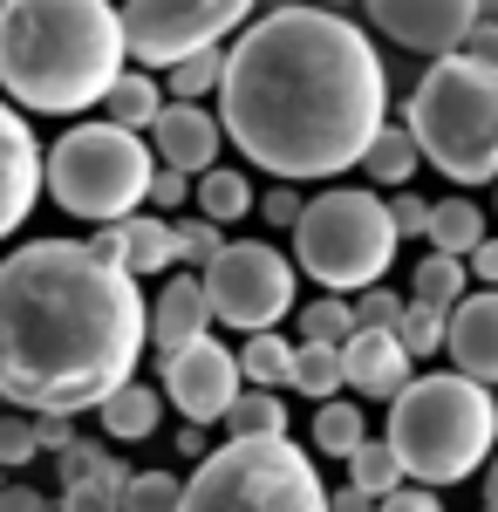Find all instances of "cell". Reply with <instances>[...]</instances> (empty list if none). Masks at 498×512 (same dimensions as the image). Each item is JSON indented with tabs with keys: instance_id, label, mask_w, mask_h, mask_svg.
<instances>
[{
	"instance_id": "obj_35",
	"label": "cell",
	"mask_w": 498,
	"mask_h": 512,
	"mask_svg": "<svg viewBox=\"0 0 498 512\" xmlns=\"http://www.w3.org/2000/svg\"><path fill=\"white\" fill-rule=\"evenodd\" d=\"M171 233H178V260L198 267V274H205V267H212V253L226 246V233H219V226H205V219H171Z\"/></svg>"
},
{
	"instance_id": "obj_19",
	"label": "cell",
	"mask_w": 498,
	"mask_h": 512,
	"mask_svg": "<svg viewBox=\"0 0 498 512\" xmlns=\"http://www.w3.org/2000/svg\"><path fill=\"white\" fill-rule=\"evenodd\" d=\"M355 171H369V185H383V192H410V178L423 171V151H417V137H410L403 123H383V130L369 137V151H362Z\"/></svg>"
},
{
	"instance_id": "obj_8",
	"label": "cell",
	"mask_w": 498,
	"mask_h": 512,
	"mask_svg": "<svg viewBox=\"0 0 498 512\" xmlns=\"http://www.w3.org/2000/svg\"><path fill=\"white\" fill-rule=\"evenodd\" d=\"M294 260L307 280H321L335 301L369 294L396 260V226L376 192H321L307 198L301 226H294Z\"/></svg>"
},
{
	"instance_id": "obj_4",
	"label": "cell",
	"mask_w": 498,
	"mask_h": 512,
	"mask_svg": "<svg viewBox=\"0 0 498 512\" xmlns=\"http://www.w3.org/2000/svg\"><path fill=\"white\" fill-rule=\"evenodd\" d=\"M389 451L410 485L437 492L458 478L485 472L498 444V403L485 383H471L458 369L444 376H410V390L389 403Z\"/></svg>"
},
{
	"instance_id": "obj_37",
	"label": "cell",
	"mask_w": 498,
	"mask_h": 512,
	"mask_svg": "<svg viewBox=\"0 0 498 512\" xmlns=\"http://www.w3.org/2000/svg\"><path fill=\"white\" fill-rule=\"evenodd\" d=\"M28 458H41L35 451V417H0V472H14V465H28Z\"/></svg>"
},
{
	"instance_id": "obj_23",
	"label": "cell",
	"mask_w": 498,
	"mask_h": 512,
	"mask_svg": "<svg viewBox=\"0 0 498 512\" xmlns=\"http://www.w3.org/2000/svg\"><path fill=\"white\" fill-rule=\"evenodd\" d=\"M103 110H110L116 130H130V137H137V130H151L157 110H164V82H157L151 69H123L116 89L103 96Z\"/></svg>"
},
{
	"instance_id": "obj_33",
	"label": "cell",
	"mask_w": 498,
	"mask_h": 512,
	"mask_svg": "<svg viewBox=\"0 0 498 512\" xmlns=\"http://www.w3.org/2000/svg\"><path fill=\"white\" fill-rule=\"evenodd\" d=\"M178 499H185L178 472H130L123 485V512H178Z\"/></svg>"
},
{
	"instance_id": "obj_16",
	"label": "cell",
	"mask_w": 498,
	"mask_h": 512,
	"mask_svg": "<svg viewBox=\"0 0 498 512\" xmlns=\"http://www.w3.org/2000/svg\"><path fill=\"white\" fill-rule=\"evenodd\" d=\"M123 485L130 472L110 458V444H69L62 451V499L55 512H123Z\"/></svg>"
},
{
	"instance_id": "obj_27",
	"label": "cell",
	"mask_w": 498,
	"mask_h": 512,
	"mask_svg": "<svg viewBox=\"0 0 498 512\" xmlns=\"http://www.w3.org/2000/svg\"><path fill=\"white\" fill-rule=\"evenodd\" d=\"M232 444H260V437H287V403L273 390H239V403L226 410Z\"/></svg>"
},
{
	"instance_id": "obj_43",
	"label": "cell",
	"mask_w": 498,
	"mask_h": 512,
	"mask_svg": "<svg viewBox=\"0 0 498 512\" xmlns=\"http://www.w3.org/2000/svg\"><path fill=\"white\" fill-rule=\"evenodd\" d=\"M464 274L471 280H485V294H498V233H485V246L464 260Z\"/></svg>"
},
{
	"instance_id": "obj_29",
	"label": "cell",
	"mask_w": 498,
	"mask_h": 512,
	"mask_svg": "<svg viewBox=\"0 0 498 512\" xmlns=\"http://www.w3.org/2000/svg\"><path fill=\"white\" fill-rule=\"evenodd\" d=\"M348 485H355V492H369V499H389V492L403 485V465H396L389 437H362V444L348 451Z\"/></svg>"
},
{
	"instance_id": "obj_2",
	"label": "cell",
	"mask_w": 498,
	"mask_h": 512,
	"mask_svg": "<svg viewBox=\"0 0 498 512\" xmlns=\"http://www.w3.org/2000/svg\"><path fill=\"white\" fill-rule=\"evenodd\" d=\"M144 294L123 267L89 260L82 239H28L0 260V403L21 417L96 410L137 383Z\"/></svg>"
},
{
	"instance_id": "obj_32",
	"label": "cell",
	"mask_w": 498,
	"mask_h": 512,
	"mask_svg": "<svg viewBox=\"0 0 498 512\" xmlns=\"http://www.w3.org/2000/svg\"><path fill=\"white\" fill-rule=\"evenodd\" d=\"M301 335H307V342H321V349H342L348 335H355V308L335 301V294H321V301H307V308H301Z\"/></svg>"
},
{
	"instance_id": "obj_41",
	"label": "cell",
	"mask_w": 498,
	"mask_h": 512,
	"mask_svg": "<svg viewBox=\"0 0 498 512\" xmlns=\"http://www.w3.org/2000/svg\"><path fill=\"white\" fill-rule=\"evenodd\" d=\"M185 192H192V178H178V171H157L151 178V205H157V219H164V212H171V205H185Z\"/></svg>"
},
{
	"instance_id": "obj_24",
	"label": "cell",
	"mask_w": 498,
	"mask_h": 512,
	"mask_svg": "<svg viewBox=\"0 0 498 512\" xmlns=\"http://www.w3.org/2000/svg\"><path fill=\"white\" fill-rule=\"evenodd\" d=\"M246 212H253V185H246L239 171H226V164H212V171L198 178V219L226 233V226L246 219Z\"/></svg>"
},
{
	"instance_id": "obj_1",
	"label": "cell",
	"mask_w": 498,
	"mask_h": 512,
	"mask_svg": "<svg viewBox=\"0 0 498 512\" xmlns=\"http://www.w3.org/2000/svg\"><path fill=\"white\" fill-rule=\"evenodd\" d=\"M389 76L376 41L328 7H273L226 48L219 130L280 185L355 171L383 130Z\"/></svg>"
},
{
	"instance_id": "obj_18",
	"label": "cell",
	"mask_w": 498,
	"mask_h": 512,
	"mask_svg": "<svg viewBox=\"0 0 498 512\" xmlns=\"http://www.w3.org/2000/svg\"><path fill=\"white\" fill-rule=\"evenodd\" d=\"M342 383L362 396H383V403H396V396L410 390V355H403V342L396 335H376V328H355L342 342Z\"/></svg>"
},
{
	"instance_id": "obj_5",
	"label": "cell",
	"mask_w": 498,
	"mask_h": 512,
	"mask_svg": "<svg viewBox=\"0 0 498 512\" xmlns=\"http://www.w3.org/2000/svg\"><path fill=\"white\" fill-rule=\"evenodd\" d=\"M423 164H437L451 185H492L498 178V69L471 55L430 62L410 96V123Z\"/></svg>"
},
{
	"instance_id": "obj_48",
	"label": "cell",
	"mask_w": 498,
	"mask_h": 512,
	"mask_svg": "<svg viewBox=\"0 0 498 512\" xmlns=\"http://www.w3.org/2000/svg\"><path fill=\"white\" fill-rule=\"evenodd\" d=\"M314 7H342V0H314Z\"/></svg>"
},
{
	"instance_id": "obj_22",
	"label": "cell",
	"mask_w": 498,
	"mask_h": 512,
	"mask_svg": "<svg viewBox=\"0 0 498 512\" xmlns=\"http://www.w3.org/2000/svg\"><path fill=\"white\" fill-rule=\"evenodd\" d=\"M430 253H444V260H471L478 246H485V212L471 205V198H444V205H430Z\"/></svg>"
},
{
	"instance_id": "obj_9",
	"label": "cell",
	"mask_w": 498,
	"mask_h": 512,
	"mask_svg": "<svg viewBox=\"0 0 498 512\" xmlns=\"http://www.w3.org/2000/svg\"><path fill=\"white\" fill-rule=\"evenodd\" d=\"M205 287V301H212V321H226L239 335H273L280 321L294 315V260L267 246V239H226L219 253H212V267L198 274Z\"/></svg>"
},
{
	"instance_id": "obj_6",
	"label": "cell",
	"mask_w": 498,
	"mask_h": 512,
	"mask_svg": "<svg viewBox=\"0 0 498 512\" xmlns=\"http://www.w3.org/2000/svg\"><path fill=\"white\" fill-rule=\"evenodd\" d=\"M157 178V158L144 151V137L116 130V123H76L48 158H41V192L62 212L96 219V226H123Z\"/></svg>"
},
{
	"instance_id": "obj_21",
	"label": "cell",
	"mask_w": 498,
	"mask_h": 512,
	"mask_svg": "<svg viewBox=\"0 0 498 512\" xmlns=\"http://www.w3.org/2000/svg\"><path fill=\"white\" fill-rule=\"evenodd\" d=\"M164 267H178V233H171V219H157V212H130L123 219V274H164Z\"/></svg>"
},
{
	"instance_id": "obj_12",
	"label": "cell",
	"mask_w": 498,
	"mask_h": 512,
	"mask_svg": "<svg viewBox=\"0 0 498 512\" xmlns=\"http://www.w3.org/2000/svg\"><path fill=\"white\" fill-rule=\"evenodd\" d=\"M369 7V28L389 35L396 48H417V55H458L464 35L478 28V0H362Z\"/></svg>"
},
{
	"instance_id": "obj_31",
	"label": "cell",
	"mask_w": 498,
	"mask_h": 512,
	"mask_svg": "<svg viewBox=\"0 0 498 512\" xmlns=\"http://www.w3.org/2000/svg\"><path fill=\"white\" fill-rule=\"evenodd\" d=\"M362 437H369V424H362L355 403H321V410H314V444H321L328 458H348Z\"/></svg>"
},
{
	"instance_id": "obj_39",
	"label": "cell",
	"mask_w": 498,
	"mask_h": 512,
	"mask_svg": "<svg viewBox=\"0 0 498 512\" xmlns=\"http://www.w3.org/2000/svg\"><path fill=\"white\" fill-rule=\"evenodd\" d=\"M260 212H267L273 226H301V212H307V198L294 192V185H273L267 198H260Z\"/></svg>"
},
{
	"instance_id": "obj_3",
	"label": "cell",
	"mask_w": 498,
	"mask_h": 512,
	"mask_svg": "<svg viewBox=\"0 0 498 512\" xmlns=\"http://www.w3.org/2000/svg\"><path fill=\"white\" fill-rule=\"evenodd\" d=\"M123 76V21L110 0H7L0 89L14 110L82 117Z\"/></svg>"
},
{
	"instance_id": "obj_28",
	"label": "cell",
	"mask_w": 498,
	"mask_h": 512,
	"mask_svg": "<svg viewBox=\"0 0 498 512\" xmlns=\"http://www.w3.org/2000/svg\"><path fill=\"white\" fill-rule=\"evenodd\" d=\"M219 76H226V48L185 55L164 69V103H205V96H219Z\"/></svg>"
},
{
	"instance_id": "obj_50",
	"label": "cell",
	"mask_w": 498,
	"mask_h": 512,
	"mask_svg": "<svg viewBox=\"0 0 498 512\" xmlns=\"http://www.w3.org/2000/svg\"><path fill=\"white\" fill-rule=\"evenodd\" d=\"M492 403H498V390H492Z\"/></svg>"
},
{
	"instance_id": "obj_36",
	"label": "cell",
	"mask_w": 498,
	"mask_h": 512,
	"mask_svg": "<svg viewBox=\"0 0 498 512\" xmlns=\"http://www.w3.org/2000/svg\"><path fill=\"white\" fill-rule=\"evenodd\" d=\"M355 308V328H376V335H396V321H403V294H389V287H369V294H355L348 301Z\"/></svg>"
},
{
	"instance_id": "obj_34",
	"label": "cell",
	"mask_w": 498,
	"mask_h": 512,
	"mask_svg": "<svg viewBox=\"0 0 498 512\" xmlns=\"http://www.w3.org/2000/svg\"><path fill=\"white\" fill-rule=\"evenodd\" d=\"M444 328H451L444 315H430V308H417V301H410V308H403V321H396V342H403V355L417 362V355H437V349H444Z\"/></svg>"
},
{
	"instance_id": "obj_7",
	"label": "cell",
	"mask_w": 498,
	"mask_h": 512,
	"mask_svg": "<svg viewBox=\"0 0 498 512\" xmlns=\"http://www.w3.org/2000/svg\"><path fill=\"white\" fill-rule=\"evenodd\" d=\"M178 512H328V485L301 444L260 437V444H219L192 478Z\"/></svg>"
},
{
	"instance_id": "obj_25",
	"label": "cell",
	"mask_w": 498,
	"mask_h": 512,
	"mask_svg": "<svg viewBox=\"0 0 498 512\" xmlns=\"http://www.w3.org/2000/svg\"><path fill=\"white\" fill-rule=\"evenodd\" d=\"M287 376H294V342H287V335H246V349H239V383L280 396Z\"/></svg>"
},
{
	"instance_id": "obj_10",
	"label": "cell",
	"mask_w": 498,
	"mask_h": 512,
	"mask_svg": "<svg viewBox=\"0 0 498 512\" xmlns=\"http://www.w3.org/2000/svg\"><path fill=\"white\" fill-rule=\"evenodd\" d=\"M260 0H123L116 21H123V55L171 69L185 55H205L253 14Z\"/></svg>"
},
{
	"instance_id": "obj_13",
	"label": "cell",
	"mask_w": 498,
	"mask_h": 512,
	"mask_svg": "<svg viewBox=\"0 0 498 512\" xmlns=\"http://www.w3.org/2000/svg\"><path fill=\"white\" fill-rule=\"evenodd\" d=\"M151 158L157 171H178V178H205L212 164H219V144H226V130L219 117L205 110V103H164L151 123Z\"/></svg>"
},
{
	"instance_id": "obj_15",
	"label": "cell",
	"mask_w": 498,
	"mask_h": 512,
	"mask_svg": "<svg viewBox=\"0 0 498 512\" xmlns=\"http://www.w3.org/2000/svg\"><path fill=\"white\" fill-rule=\"evenodd\" d=\"M205 335H212V301H205L198 274L164 280V294L144 308V349H157V362H171V355H185Z\"/></svg>"
},
{
	"instance_id": "obj_45",
	"label": "cell",
	"mask_w": 498,
	"mask_h": 512,
	"mask_svg": "<svg viewBox=\"0 0 498 512\" xmlns=\"http://www.w3.org/2000/svg\"><path fill=\"white\" fill-rule=\"evenodd\" d=\"M328 512H376V499L355 492V485H342V492H328Z\"/></svg>"
},
{
	"instance_id": "obj_11",
	"label": "cell",
	"mask_w": 498,
	"mask_h": 512,
	"mask_svg": "<svg viewBox=\"0 0 498 512\" xmlns=\"http://www.w3.org/2000/svg\"><path fill=\"white\" fill-rule=\"evenodd\" d=\"M239 355L226 349V342H192L185 355H171L164 362V376H157V396H171L178 410H185V424L192 431H205V424H219L232 403H239Z\"/></svg>"
},
{
	"instance_id": "obj_40",
	"label": "cell",
	"mask_w": 498,
	"mask_h": 512,
	"mask_svg": "<svg viewBox=\"0 0 498 512\" xmlns=\"http://www.w3.org/2000/svg\"><path fill=\"white\" fill-rule=\"evenodd\" d=\"M376 512H444V499L423 492V485H396L389 499H376Z\"/></svg>"
},
{
	"instance_id": "obj_49",
	"label": "cell",
	"mask_w": 498,
	"mask_h": 512,
	"mask_svg": "<svg viewBox=\"0 0 498 512\" xmlns=\"http://www.w3.org/2000/svg\"><path fill=\"white\" fill-rule=\"evenodd\" d=\"M0 14H7V0H0Z\"/></svg>"
},
{
	"instance_id": "obj_47",
	"label": "cell",
	"mask_w": 498,
	"mask_h": 512,
	"mask_svg": "<svg viewBox=\"0 0 498 512\" xmlns=\"http://www.w3.org/2000/svg\"><path fill=\"white\" fill-rule=\"evenodd\" d=\"M485 512H498V458L485 465Z\"/></svg>"
},
{
	"instance_id": "obj_42",
	"label": "cell",
	"mask_w": 498,
	"mask_h": 512,
	"mask_svg": "<svg viewBox=\"0 0 498 512\" xmlns=\"http://www.w3.org/2000/svg\"><path fill=\"white\" fill-rule=\"evenodd\" d=\"M69 444H76V424L69 417H35V451H55L62 458Z\"/></svg>"
},
{
	"instance_id": "obj_30",
	"label": "cell",
	"mask_w": 498,
	"mask_h": 512,
	"mask_svg": "<svg viewBox=\"0 0 498 512\" xmlns=\"http://www.w3.org/2000/svg\"><path fill=\"white\" fill-rule=\"evenodd\" d=\"M301 396H314V403H335V390H342V349H321V342H301L294 349V376H287Z\"/></svg>"
},
{
	"instance_id": "obj_17",
	"label": "cell",
	"mask_w": 498,
	"mask_h": 512,
	"mask_svg": "<svg viewBox=\"0 0 498 512\" xmlns=\"http://www.w3.org/2000/svg\"><path fill=\"white\" fill-rule=\"evenodd\" d=\"M444 349H451V362H458V376L498 390V294H464L458 308H451Z\"/></svg>"
},
{
	"instance_id": "obj_38",
	"label": "cell",
	"mask_w": 498,
	"mask_h": 512,
	"mask_svg": "<svg viewBox=\"0 0 498 512\" xmlns=\"http://www.w3.org/2000/svg\"><path fill=\"white\" fill-rule=\"evenodd\" d=\"M389 226H396V239H417L423 226H430V198L396 192V198H389Z\"/></svg>"
},
{
	"instance_id": "obj_14",
	"label": "cell",
	"mask_w": 498,
	"mask_h": 512,
	"mask_svg": "<svg viewBox=\"0 0 498 512\" xmlns=\"http://www.w3.org/2000/svg\"><path fill=\"white\" fill-rule=\"evenodd\" d=\"M35 198H41V144L28 117H14V103L0 96V239L14 226H28Z\"/></svg>"
},
{
	"instance_id": "obj_20",
	"label": "cell",
	"mask_w": 498,
	"mask_h": 512,
	"mask_svg": "<svg viewBox=\"0 0 498 512\" xmlns=\"http://www.w3.org/2000/svg\"><path fill=\"white\" fill-rule=\"evenodd\" d=\"M96 417H103V431L116 444H137V437H151L164 424V396H157V383H123V390H110L96 403Z\"/></svg>"
},
{
	"instance_id": "obj_44",
	"label": "cell",
	"mask_w": 498,
	"mask_h": 512,
	"mask_svg": "<svg viewBox=\"0 0 498 512\" xmlns=\"http://www.w3.org/2000/svg\"><path fill=\"white\" fill-rule=\"evenodd\" d=\"M0 512H55V499H41L35 485H0Z\"/></svg>"
},
{
	"instance_id": "obj_26",
	"label": "cell",
	"mask_w": 498,
	"mask_h": 512,
	"mask_svg": "<svg viewBox=\"0 0 498 512\" xmlns=\"http://www.w3.org/2000/svg\"><path fill=\"white\" fill-rule=\"evenodd\" d=\"M410 280H417V287H410V301H417V308H430V315H444V321H451V308L471 294L464 260H444V253H430V260H423Z\"/></svg>"
},
{
	"instance_id": "obj_46",
	"label": "cell",
	"mask_w": 498,
	"mask_h": 512,
	"mask_svg": "<svg viewBox=\"0 0 498 512\" xmlns=\"http://www.w3.org/2000/svg\"><path fill=\"white\" fill-rule=\"evenodd\" d=\"M178 458H192V465H205V458H212V444H205V431H192V424H185V431H178Z\"/></svg>"
}]
</instances>
